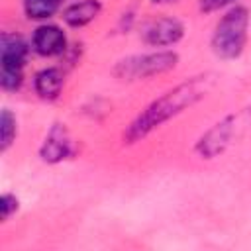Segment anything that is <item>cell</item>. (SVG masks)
Here are the masks:
<instances>
[{"mask_svg": "<svg viewBox=\"0 0 251 251\" xmlns=\"http://www.w3.org/2000/svg\"><path fill=\"white\" fill-rule=\"evenodd\" d=\"M210 86H212L210 75H198V76H192V78L176 84L175 88L167 90L163 96L155 98L127 126V129L124 131V141L135 143V141L147 137L153 129H157L165 122L173 120L175 116H178L186 108L194 106L198 100H202L206 96V92L210 90Z\"/></svg>", "mask_w": 251, "mask_h": 251, "instance_id": "cell-1", "label": "cell"}, {"mask_svg": "<svg viewBox=\"0 0 251 251\" xmlns=\"http://www.w3.org/2000/svg\"><path fill=\"white\" fill-rule=\"evenodd\" d=\"M247 25L249 12L243 6L229 8L214 27L212 33V51L226 61L237 59L247 43Z\"/></svg>", "mask_w": 251, "mask_h": 251, "instance_id": "cell-2", "label": "cell"}, {"mask_svg": "<svg viewBox=\"0 0 251 251\" xmlns=\"http://www.w3.org/2000/svg\"><path fill=\"white\" fill-rule=\"evenodd\" d=\"M176 63H178V55L175 51H155V53L126 57L116 63L112 73L122 80H139V78H149L153 75L167 73L175 69Z\"/></svg>", "mask_w": 251, "mask_h": 251, "instance_id": "cell-3", "label": "cell"}, {"mask_svg": "<svg viewBox=\"0 0 251 251\" xmlns=\"http://www.w3.org/2000/svg\"><path fill=\"white\" fill-rule=\"evenodd\" d=\"M27 43L16 35L4 31L0 37V84L4 90H18L24 80V65L27 59Z\"/></svg>", "mask_w": 251, "mask_h": 251, "instance_id": "cell-4", "label": "cell"}, {"mask_svg": "<svg viewBox=\"0 0 251 251\" xmlns=\"http://www.w3.org/2000/svg\"><path fill=\"white\" fill-rule=\"evenodd\" d=\"M249 110L251 108H245V110H241L239 114H231V116H226L224 120H220L218 124H214L200 139H198V143H196V153L202 157V159H214V157H218V155H222L227 147H229V143H231V139L235 137V133L239 131V124H241V120L249 114Z\"/></svg>", "mask_w": 251, "mask_h": 251, "instance_id": "cell-5", "label": "cell"}, {"mask_svg": "<svg viewBox=\"0 0 251 251\" xmlns=\"http://www.w3.org/2000/svg\"><path fill=\"white\" fill-rule=\"evenodd\" d=\"M184 25L176 18H157L143 25L141 37L151 47H169L182 39Z\"/></svg>", "mask_w": 251, "mask_h": 251, "instance_id": "cell-6", "label": "cell"}, {"mask_svg": "<svg viewBox=\"0 0 251 251\" xmlns=\"http://www.w3.org/2000/svg\"><path fill=\"white\" fill-rule=\"evenodd\" d=\"M31 49L41 57H57L63 55L67 49L65 31L59 25L43 24L31 35Z\"/></svg>", "mask_w": 251, "mask_h": 251, "instance_id": "cell-7", "label": "cell"}, {"mask_svg": "<svg viewBox=\"0 0 251 251\" xmlns=\"http://www.w3.org/2000/svg\"><path fill=\"white\" fill-rule=\"evenodd\" d=\"M71 155H73L71 135L63 124H55L49 129V133H47V137L39 149V157L45 163H61V161L69 159Z\"/></svg>", "mask_w": 251, "mask_h": 251, "instance_id": "cell-8", "label": "cell"}, {"mask_svg": "<svg viewBox=\"0 0 251 251\" xmlns=\"http://www.w3.org/2000/svg\"><path fill=\"white\" fill-rule=\"evenodd\" d=\"M33 88L39 98L55 100L63 90V71L57 67H47L39 71L33 78Z\"/></svg>", "mask_w": 251, "mask_h": 251, "instance_id": "cell-9", "label": "cell"}, {"mask_svg": "<svg viewBox=\"0 0 251 251\" xmlns=\"http://www.w3.org/2000/svg\"><path fill=\"white\" fill-rule=\"evenodd\" d=\"M100 8L102 6L98 0H78L65 8L63 20L71 27H82V25L90 24L100 14Z\"/></svg>", "mask_w": 251, "mask_h": 251, "instance_id": "cell-10", "label": "cell"}, {"mask_svg": "<svg viewBox=\"0 0 251 251\" xmlns=\"http://www.w3.org/2000/svg\"><path fill=\"white\" fill-rule=\"evenodd\" d=\"M61 6V0H24L25 16L31 20H47Z\"/></svg>", "mask_w": 251, "mask_h": 251, "instance_id": "cell-11", "label": "cell"}, {"mask_svg": "<svg viewBox=\"0 0 251 251\" xmlns=\"http://www.w3.org/2000/svg\"><path fill=\"white\" fill-rule=\"evenodd\" d=\"M16 133H18L16 116L8 108H4L0 116V151H8V147L16 139Z\"/></svg>", "mask_w": 251, "mask_h": 251, "instance_id": "cell-12", "label": "cell"}, {"mask_svg": "<svg viewBox=\"0 0 251 251\" xmlns=\"http://www.w3.org/2000/svg\"><path fill=\"white\" fill-rule=\"evenodd\" d=\"M18 206H20V202L14 194H8V192L2 194V198H0V218H2V222L10 220V216L18 210Z\"/></svg>", "mask_w": 251, "mask_h": 251, "instance_id": "cell-13", "label": "cell"}, {"mask_svg": "<svg viewBox=\"0 0 251 251\" xmlns=\"http://www.w3.org/2000/svg\"><path fill=\"white\" fill-rule=\"evenodd\" d=\"M235 0H200V10L210 14V12H216V10H222L229 4H233Z\"/></svg>", "mask_w": 251, "mask_h": 251, "instance_id": "cell-14", "label": "cell"}, {"mask_svg": "<svg viewBox=\"0 0 251 251\" xmlns=\"http://www.w3.org/2000/svg\"><path fill=\"white\" fill-rule=\"evenodd\" d=\"M153 4H169V2H176V0H151Z\"/></svg>", "mask_w": 251, "mask_h": 251, "instance_id": "cell-15", "label": "cell"}]
</instances>
